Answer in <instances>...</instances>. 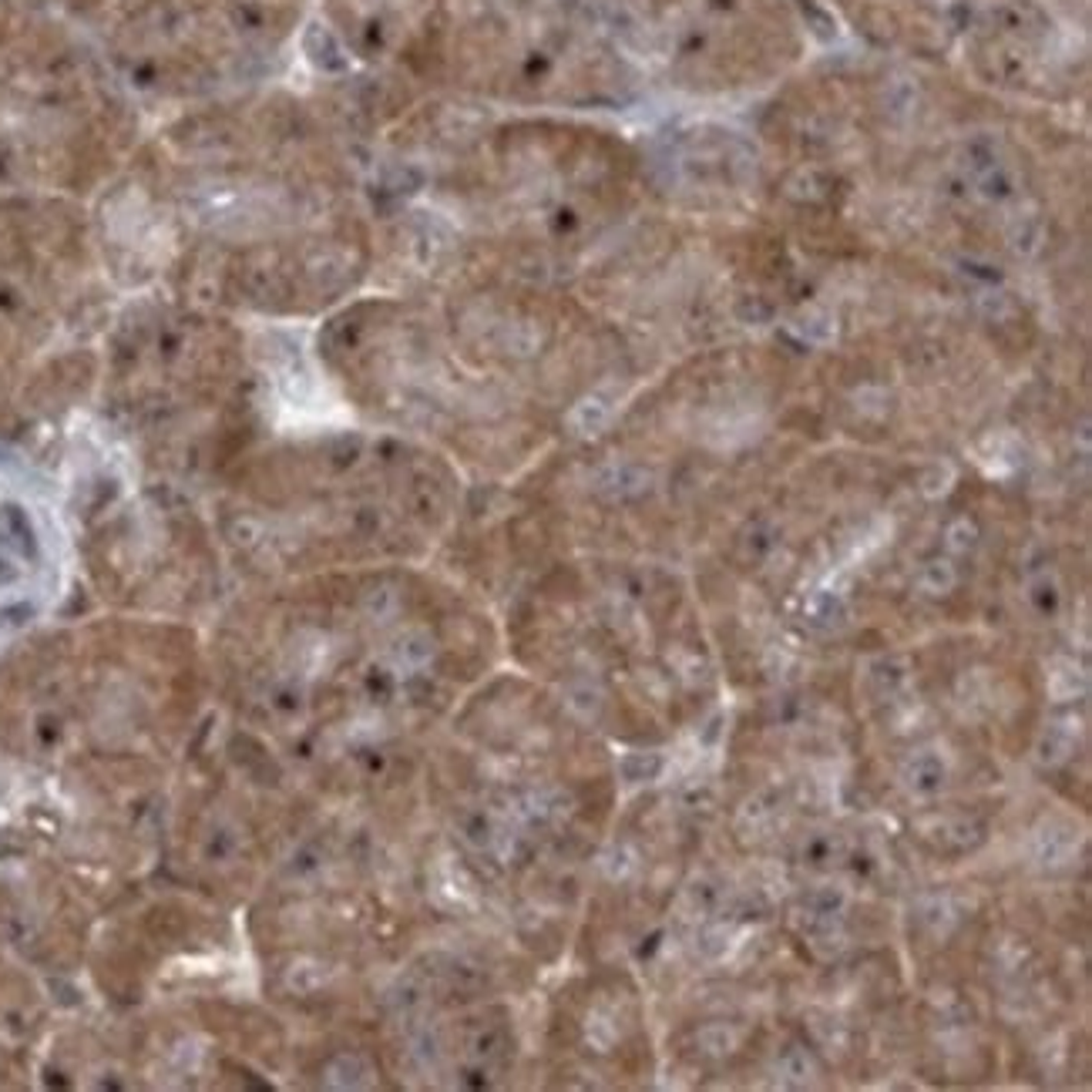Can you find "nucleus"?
I'll return each instance as SVG.
<instances>
[{"mask_svg": "<svg viewBox=\"0 0 1092 1092\" xmlns=\"http://www.w3.org/2000/svg\"><path fill=\"white\" fill-rule=\"evenodd\" d=\"M307 55L309 61L316 64V68H323V71H340L343 68V51H340V44L333 40V34L326 31V27L313 24L307 31Z\"/></svg>", "mask_w": 1092, "mask_h": 1092, "instance_id": "f257e3e1", "label": "nucleus"}]
</instances>
